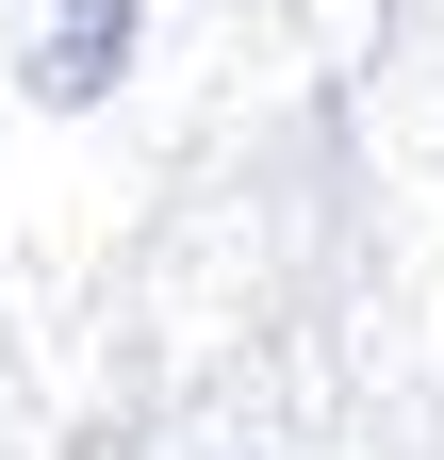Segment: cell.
Returning <instances> with one entry per match:
<instances>
[{
    "instance_id": "6da1fadb",
    "label": "cell",
    "mask_w": 444,
    "mask_h": 460,
    "mask_svg": "<svg viewBox=\"0 0 444 460\" xmlns=\"http://www.w3.org/2000/svg\"><path fill=\"white\" fill-rule=\"evenodd\" d=\"M116 17H132V0H67V49H49V99H99V83H116Z\"/></svg>"
}]
</instances>
